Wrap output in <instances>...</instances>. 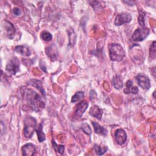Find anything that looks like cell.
<instances>
[{"instance_id":"cell-1","label":"cell","mask_w":156,"mask_h":156,"mask_svg":"<svg viewBox=\"0 0 156 156\" xmlns=\"http://www.w3.org/2000/svg\"><path fill=\"white\" fill-rule=\"evenodd\" d=\"M23 94L24 99L34 111L38 112L44 107V102L43 99L32 89L24 88Z\"/></svg>"},{"instance_id":"cell-2","label":"cell","mask_w":156,"mask_h":156,"mask_svg":"<svg viewBox=\"0 0 156 156\" xmlns=\"http://www.w3.org/2000/svg\"><path fill=\"white\" fill-rule=\"evenodd\" d=\"M109 56L112 61L120 62L125 55V51L122 47L117 43H110L108 44Z\"/></svg>"},{"instance_id":"cell-3","label":"cell","mask_w":156,"mask_h":156,"mask_svg":"<svg viewBox=\"0 0 156 156\" xmlns=\"http://www.w3.org/2000/svg\"><path fill=\"white\" fill-rule=\"evenodd\" d=\"M36 129V119L32 116H27L24 119V127L23 130L24 136L26 138H30Z\"/></svg>"},{"instance_id":"cell-4","label":"cell","mask_w":156,"mask_h":156,"mask_svg":"<svg viewBox=\"0 0 156 156\" xmlns=\"http://www.w3.org/2000/svg\"><path fill=\"white\" fill-rule=\"evenodd\" d=\"M149 34V29L145 27L143 28H138L134 31L132 36V39L135 41H141L147 37Z\"/></svg>"},{"instance_id":"cell-5","label":"cell","mask_w":156,"mask_h":156,"mask_svg":"<svg viewBox=\"0 0 156 156\" xmlns=\"http://www.w3.org/2000/svg\"><path fill=\"white\" fill-rule=\"evenodd\" d=\"M6 71L11 75H15L20 69V61L16 57L10 59L5 67Z\"/></svg>"},{"instance_id":"cell-6","label":"cell","mask_w":156,"mask_h":156,"mask_svg":"<svg viewBox=\"0 0 156 156\" xmlns=\"http://www.w3.org/2000/svg\"><path fill=\"white\" fill-rule=\"evenodd\" d=\"M88 104L85 101H81L79 102L75 107L74 113L73 115V117L74 119H79L82 117L83 113L86 110Z\"/></svg>"},{"instance_id":"cell-7","label":"cell","mask_w":156,"mask_h":156,"mask_svg":"<svg viewBox=\"0 0 156 156\" xmlns=\"http://www.w3.org/2000/svg\"><path fill=\"white\" fill-rule=\"evenodd\" d=\"M132 20V16L128 13H121L116 15L115 20V24L117 26L125 23H128Z\"/></svg>"},{"instance_id":"cell-8","label":"cell","mask_w":156,"mask_h":156,"mask_svg":"<svg viewBox=\"0 0 156 156\" xmlns=\"http://www.w3.org/2000/svg\"><path fill=\"white\" fill-rule=\"evenodd\" d=\"M2 31L4 32L5 36L10 37L15 34V29L12 23L7 20H4L2 24Z\"/></svg>"},{"instance_id":"cell-9","label":"cell","mask_w":156,"mask_h":156,"mask_svg":"<svg viewBox=\"0 0 156 156\" xmlns=\"http://www.w3.org/2000/svg\"><path fill=\"white\" fill-rule=\"evenodd\" d=\"M115 138L116 143L119 145H122L126 141L127 134L123 129H118L115 132Z\"/></svg>"},{"instance_id":"cell-10","label":"cell","mask_w":156,"mask_h":156,"mask_svg":"<svg viewBox=\"0 0 156 156\" xmlns=\"http://www.w3.org/2000/svg\"><path fill=\"white\" fill-rule=\"evenodd\" d=\"M138 85L143 89L148 90L150 88V81L147 77L143 75H138L136 77Z\"/></svg>"},{"instance_id":"cell-11","label":"cell","mask_w":156,"mask_h":156,"mask_svg":"<svg viewBox=\"0 0 156 156\" xmlns=\"http://www.w3.org/2000/svg\"><path fill=\"white\" fill-rule=\"evenodd\" d=\"M22 153L25 156H32L34 155L36 152L35 146L32 143H27L24 144L22 148Z\"/></svg>"},{"instance_id":"cell-12","label":"cell","mask_w":156,"mask_h":156,"mask_svg":"<svg viewBox=\"0 0 156 156\" xmlns=\"http://www.w3.org/2000/svg\"><path fill=\"white\" fill-rule=\"evenodd\" d=\"M89 113L91 116L100 120L103 113V110L101 108H100L98 106L93 105L90 108Z\"/></svg>"},{"instance_id":"cell-13","label":"cell","mask_w":156,"mask_h":156,"mask_svg":"<svg viewBox=\"0 0 156 156\" xmlns=\"http://www.w3.org/2000/svg\"><path fill=\"white\" fill-rule=\"evenodd\" d=\"M138 91V88L137 87H133V83L130 80H129L126 82V88L124 90V92L126 94L133 93L136 94Z\"/></svg>"},{"instance_id":"cell-14","label":"cell","mask_w":156,"mask_h":156,"mask_svg":"<svg viewBox=\"0 0 156 156\" xmlns=\"http://www.w3.org/2000/svg\"><path fill=\"white\" fill-rule=\"evenodd\" d=\"M15 52L18 53L19 54L23 55V56H26L28 57L30 55V51L29 49L26 46H17L15 48Z\"/></svg>"},{"instance_id":"cell-15","label":"cell","mask_w":156,"mask_h":156,"mask_svg":"<svg viewBox=\"0 0 156 156\" xmlns=\"http://www.w3.org/2000/svg\"><path fill=\"white\" fill-rule=\"evenodd\" d=\"M92 124L93 126L94 130V132H95L96 133L102 135H104V136L107 135V131L106 130V129L104 127L100 126L98 123L96 122L95 121H93Z\"/></svg>"},{"instance_id":"cell-16","label":"cell","mask_w":156,"mask_h":156,"mask_svg":"<svg viewBox=\"0 0 156 156\" xmlns=\"http://www.w3.org/2000/svg\"><path fill=\"white\" fill-rule=\"evenodd\" d=\"M46 51L47 55L51 58V60L54 61L57 59V52L56 49L53 48V45L49 47L48 49H46Z\"/></svg>"},{"instance_id":"cell-17","label":"cell","mask_w":156,"mask_h":156,"mask_svg":"<svg viewBox=\"0 0 156 156\" xmlns=\"http://www.w3.org/2000/svg\"><path fill=\"white\" fill-rule=\"evenodd\" d=\"M35 131L37 132L38 139L40 142H42L44 140H45V135L43 132V125L41 123L39 124L38 127L36 129Z\"/></svg>"},{"instance_id":"cell-18","label":"cell","mask_w":156,"mask_h":156,"mask_svg":"<svg viewBox=\"0 0 156 156\" xmlns=\"http://www.w3.org/2000/svg\"><path fill=\"white\" fill-rule=\"evenodd\" d=\"M30 85L36 87L37 89H38L40 90V91L41 93V94L44 96H45V92L44 90L42 87V84L41 83L40 81L37 80H32L29 82V83Z\"/></svg>"},{"instance_id":"cell-19","label":"cell","mask_w":156,"mask_h":156,"mask_svg":"<svg viewBox=\"0 0 156 156\" xmlns=\"http://www.w3.org/2000/svg\"><path fill=\"white\" fill-rule=\"evenodd\" d=\"M113 85L116 89H120L122 87V81L119 76H115L112 80Z\"/></svg>"},{"instance_id":"cell-20","label":"cell","mask_w":156,"mask_h":156,"mask_svg":"<svg viewBox=\"0 0 156 156\" xmlns=\"http://www.w3.org/2000/svg\"><path fill=\"white\" fill-rule=\"evenodd\" d=\"M52 147L55 152H57L60 154H62L63 153L64 149H65L64 146L58 145L54 140H52Z\"/></svg>"},{"instance_id":"cell-21","label":"cell","mask_w":156,"mask_h":156,"mask_svg":"<svg viewBox=\"0 0 156 156\" xmlns=\"http://www.w3.org/2000/svg\"><path fill=\"white\" fill-rule=\"evenodd\" d=\"M94 151L96 152V153L99 155H103L107 150V147H100L99 145L95 144L94 145Z\"/></svg>"},{"instance_id":"cell-22","label":"cell","mask_w":156,"mask_h":156,"mask_svg":"<svg viewBox=\"0 0 156 156\" xmlns=\"http://www.w3.org/2000/svg\"><path fill=\"white\" fill-rule=\"evenodd\" d=\"M84 96V94L82 91H78L77 92L73 97L71 99V102H76L79 101H80L81 99H82Z\"/></svg>"},{"instance_id":"cell-23","label":"cell","mask_w":156,"mask_h":156,"mask_svg":"<svg viewBox=\"0 0 156 156\" xmlns=\"http://www.w3.org/2000/svg\"><path fill=\"white\" fill-rule=\"evenodd\" d=\"M41 38L44 41H49L51 40V39L52 38V35L49 32L44 30V31H43L41 32Z\"/></svg>"},{"instance_id":"cell-24","label":"cell","mask_w":156,"mask_h":156,"mask_svg":"<svg viewBox=\"0 0 156 156\" xmlns=\"http://www.w3.org/2000/svg\"><path fill=\"white\" fill-rule=\"evenodd\" d=\"M145 15L146 13L144 12H143V10L140 11V15L138 17V23L143 27H144L145 26V20H144Z\"/></svg>"},{"instance_id":"cell-25","label":"cell","mask_w":156,"mask_h":156,"mask_svg":"<svg viewBox=\"0 0 156 156\" xmlns=\"http://www.w3.org/2000/svg\"><path fill=\"white\" fill-rule=\"evenodd\" d=\"M155 41H153L152 45L150 48V51H149V56L151 58H155Z\"/></svg>"},{"instance_id":"cell-26","label":"cell","mask_w":156,"mask_h":156,"mask_svg":"<svg viewBox=\"0 0 156 156\" xmlns=\"http://www.w3.org/2000/svg\"><path fill=\"white\" fill-rule=\"evenodd\" d=\"M81 129L83 130V132L84 133H85L86 134L90 135L91 133V130L90 126L87 124H86V123H84V124H82V126L81 127Z\"/></svg>"},{"instance_id":"cell-27","label":"cell","mask_w":156,"mask_h":156,"mask_svg":"<svg viewBox=\"0 0 156 156\" xmlns=\"http://www.w3.org/2000/svg\"><path fill=\"white\" fill-rule=\"evenodd\" d=\"M13 13L16 16H19V15H21V10H20L19 8H18V7H15V8H13Z\"/></svg>"},{"instance_id":"cell-28","label":"cell","mask_w":156,"mask_h":156,"mask_svg":"<svg viewBox=\"0 0 156 156\" xmlns=\"http://www.w3.org/2000/svg\"><path fill=\"white\" fill-rule=\"evenodd\" d=\"M153 96H154V98H155V91L154 92V94H153Z\"/></svg>"}]
</instances>
